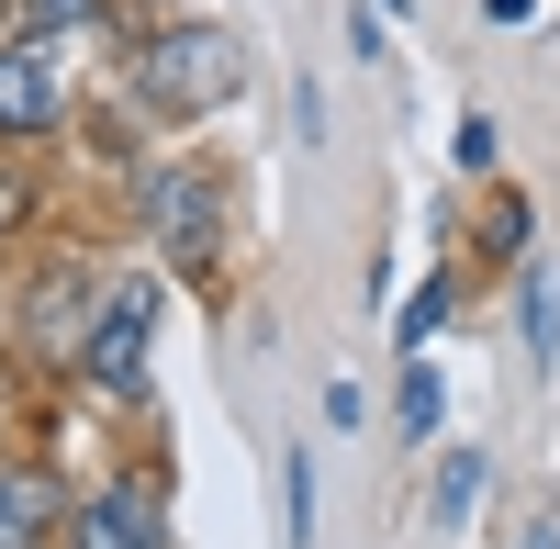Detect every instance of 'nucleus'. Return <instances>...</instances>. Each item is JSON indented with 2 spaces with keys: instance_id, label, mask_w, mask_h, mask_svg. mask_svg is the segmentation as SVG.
<instances>
[{
  "instance_id": "423d86ee",
  "label": "nucleus",
  "mask_w": 560,
  "mask_h": 549,
  "mask_svg": "<svg viewBox=\"0 0 560 549\" xmlns=\"http://www.w3.org/2000/svg\"><path fill=\"white\" fill-rule=\"evenodd\" d=\"M516 303H527V371H560V258L516 269Z\"/></svg>"
},
{
  "instance_id": "7ed1b4c3",
  "label": "nucleus",
  "mask_w": 560,
  "mask_h": 549,
  "mask_svg": "<svg viewBox=\"0 0 560 549\" xmlns=\"http://www.w3.org/2000/svg\"><path fill=\"white\" fill-rule=\"evenodd\" d=\"M147 337H158V292L135 281V292H113L102 337H90V382H102V393H135V382H147Z\"/></svg>"
},
{
  "instance_id": "1a4fd4ad",
  "label": "nucleus",
  "mask_w": 560,
  "mask_h": 549,
  "mask_svg": "<svg viewBox=\"0 0 560 549\" xmlns=\"http://www.w3.org/2000/svg\"><path fill=\"white\" fill-rule=\"evenodd\" d=\"M79 314H90V281H79V269H57V281L34 292V337H68Z\"/></svg>"
},
{
  "instance_id": "9b49d317",
  "label": "nucleus",
  "mask_w": 560,
  "mask_h": 549,
  "mask_svg": "<svg viewBox=\"0 0 560 549\" xmlns=\"http://www.w3.org/2000/svg\"><path fill=\"white\" fill-rule=\"evenodd\" d=\"M280 527H292V549L314 538V460H280Z\"/></svg>"
},
{
  "instance_id": "4468645a",
  "label": "nucleus",
  "mask_w": 560,
  "mask_h": 549,
  "mask_svg": "<svg viewBox=\"0 0 560 549\" xmlns=\"http://www.w3.org/2000/svg\"><path fill=\"white\" fill-rule=\"evenodd\" d=\"M12 224H23V191H12V179H0V236H12Z\"/></svg>"
},
{
  "instance_id": "ddd939ff",
  "label": "nucleus",
  "mask_w": 560,
  "mask_h": 549,
  "mask_svg": "<svg viewBox=\"0 0 560 549\" xmlns=\"http://www.w3.org/2000/svg\"><path fill=\"white\" fill-rule=\"evenodd\" d=\"M23 12H57V23H68V12H102V0H23Z\"/></svg>"
},
{
  "instance_id": "0eeeda50",
  "label": "nucleus",
  "mask_w": 560,
  "mask_h": 549,
  "mask_svg": "<svg viewBox=\"0 0 560 549\" xmlns=\"http://www.w3.org/2000/svg\"><path fill=\"white\" fill-rule=\"evenodd\" d=\"M57 516V493L23 482V471H0V549H34V527Z\"/></svg>"
},
{
  "instance_id": "f8f14e48",
  "label": "nucleus",
  "mask_w": 560,
  "mask_h": 549,
  "mask_svg": "<svg viewBox=\"0 0 560 549\" xmlns=\"http://www.w3.org/2000/svg\"><path fill=\"white\" fill-rule=\"evenodd\" d=\"M438 314H448V292H415V314H404V359H415V348L438 337Z\"/></svg>"
},
{
  "instance_id": "20e7f679",
  "label": "nucleus",
  "mask_w": 560,
  "mask_h": 549,
  "mask_svg": "<svg viewBox=\"0 0 560 549\" xmlns=\"http://www.w3.org/2000/svg\"><path fill=\"white\" fill-rule=\"evenodd\" d=\"M57 124V45H0V135Z\"/></svg>"
},
{
  "instance_id": "f03ea898",
  "label": "nucleus",
  "mask_w": 560,
  "mask_h": 549,
  "mask_svg": "<svg viewBox=\"0 0 560 549\" xmlns=\"http://www.w3.org/2000/svg\"><path fill=\"white\" fill-rule=\"evenodd\" d=\"M147 224H158V247H168L179 269H202V258H213V179H202V168H158V179H147Z\"/></svg>"
},
{
  "instance_id": "2eb2a0df",
  "label": "nucleus",
  "mask_w": 560,
  "mask_h": 549,
  "mask_svg": "<svg viewBox=\"0 0 560 549\" xmlns=\"http://www.w3.org/2000/svg\"><path fill=\"white\" fill-rule=\"evenodd\" d=\"M382 12H415V0H382Z\"/></svg>"
},
{
  "instance_id": "f257e3e1",
  "label": "nucleus",
  "mask_w": 560,
  "mask_h": 549,
  "mask_svg": "<svg viewBox=\"0 0 560 549\" xmlns=\"http://www.w3.org/2000/svg\"><path fill=\"white\" fill-rule=\"evenodd\" d=\"M236 90H247V45L224 23H168V34H147V57H135V102H158V113H213V102H236Z\"/></svg>"
},
{
  "instance_id": "6e6552de",
  "label": "nucleus",
  "mask_w": 560,
  "mask_h": 549,
  "mask_svg": "<svg viewBox=\"0 0 560 549\" xmlns=\"http://www.w3.org/2000/svg\"><path fill=\"white\" fill-rule=\"evenodd\" d=\"M471 505H482V448H448L438 460V527H459Z\"/></svg>"
},
{
  "instance_id": "39448f33",
  "label": "nucleus",
  "mask_w": 560,
  "mask_h": 549,
  "mask_svg": "<svg viewBox=\"0 0 560 549\" xmlns=\"http://www.w3.org/2000/svg\"><path fill=\"white\" fill-rule=\"evenodd\" d=\"M79 549H168V527H158L147 493H90L79 505Z\"/></svg>"
},
{
  "instance_id": "9d476101",
  "label": "nucleus",
  "mask_w": 560,
  "mask_h": 549,
  "mask_svg": "<svg viewBox=\"0 0 560 549\" xmlns=\"http://www.w3.org/2000/svg\"><path fill=\"white\" fill-rule=\"evenodd\" d=\"M393 416H404V437H438V371H427V359H404V393H393Z\"/></svg>"
}]
</instances>
